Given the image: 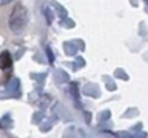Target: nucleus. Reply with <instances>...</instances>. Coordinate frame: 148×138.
I'll list each match as a JSON object with an SVG mask.
<instances>
[{"mask_svg": "<svg viewBox=\"0 0 148 138\" xmlns=\"http://www.w3.org/2000/svg\"><path fill=\"white\" fill-rule=\"evenodd\" d=\"M27 8L23 3H14L13 10L8 18V26L14 33H19L21 30H24V27L27 26Z\"/></svg>", "mask_w": 148, "mask_h": 138, "instance_id": "f257e3e1", "label": "nucleus"}, {"mask_svg": "<svg viewBox=\"0 0 148 138\" xmlns=\"http://www.w3.org/2000/svg\"><path fill=\"white\" fill-rule=\"evenodd\" d=\"M13 65V57L8 51H3L0 54V70H7Z\"/></svg>", "mask_w": 148, "mask_h": 138, "instance_id": "f03ea898", "label": "nucleus"}]
</instances>
